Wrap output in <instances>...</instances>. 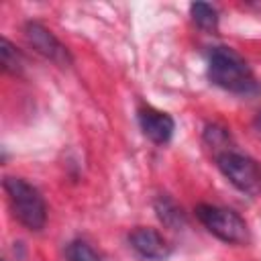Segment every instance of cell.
<instances>
[{"label":"cell","instance_id":"6","mask_svg":"<svg viewBox=\"0 0 261 261\" xmlns=\"http://www.w3.org/2000/svg\"><path fill=\"white\" fill-rule=\"evenodd\" d=\"M128 243L133 247V251L149 261H161L167 259L171 253V245L167 243V239L155 230V228H147V226H139L128 234Z\"/></svg>","mask_w":261,"mask_h":261},{"label":"cell","instance_id":"8","mask_svg":"<svg viewBox=\"0 0 261 261\" xmlns=\"http://www.w3.org/2000/svg\"><path fill=\"white\" fill-rule=\"evenodd\" d=\"M190 14H192V20L202 29V31H208V33H214L218 29V12L214 6L206 4V2H194L190 6Z\"/></svg>","mask_w":261,"mask_h":261},{"label":"cell","instance_id":"3","mask_svg":"<svg viewBox=\"0 0 261 261\" xmlns=\"http://www.w3.org/2000/svg\"><path fill=\"white\" fill-rule=\"evenodd\" d=\"M196 216L204 224V228L216 239L230 245H247L251 234L247 222L230 208L214 206V204H198Z\"/></svg>","mask_w":261,"mask_h":261},{"label":"cell","instance_id":"7","mask_svg":"<svg viewBox=\"0 0 261 261\" xmlns=\"http://www.w3.org/2000/svg\"><path fill=\"white\" fill-rule=\"evenodd\" d=\"M139 124L147 139H151L157 145L167 143L173 137L175 122L167 112L155 110V108H143L139 110Z\"/></svg>","mask_w":261,"mask_h":261},{"label":"cell","instance_id":"11","mask_svg":"<svg viewBox=\"0 0 261 261\" xmlns=\"http://www.w3.org/2000/svg\"><path fill=\"white\" fill-rule=\"evenodd\" d=\"M65 257L67 261H100L96 251L84 241H71L65 249Z\"/></svg>","mask_w":261,"mask_h":261},{"label":"cell","instance_id":"5","mask_svg":"<svg viewBox=\"0 0 261 261\" xmlns=\"http://www.w3.org/2000/svg\"><path fill=\"white\" fill-rule=\"evenodd\" d=\"M24 39L45 59H49V61H53V63H57L61 67H65V65L71 63V55H69L67 47L47 27H43L41 22L29 20L24 24Z\"/></svg>","mask_w":261,"mask_h":261},{"label":"cell","instance_id":"10","mask_svg":"<svg viewBox=\"0 0 261 261\" xmlns=\"http://www.w3.org/2000/svg\"><path fill=\"white\" fill-rule=\"evenodd\" d=\"M0 55H2L0 59H2L4 71H8V73H18V71H20L22 59H20L18 51L12 47V43H10L8 39H2V41H0Z\"/></svg>","mask_w":261,"mask_h":261},{"label":"cell","instance_id":"9","mask_svg":"<svg viewBox=\"0 0 261 261\" xmlns=\"http://www.w3.org/2000/svg\"><path fill=\"white\" fill-rule=\"evenodd\" d=\"M155 210H157V216L161 218L163 224H167V226H179V224H184L181 208H177L175 202L169 200L167 196H161L155 202Z\"/></svg>","mask_w":261,"mask_h":261},{"label":"cell","instance_id":"4","mask_svg":"<svg viewBox=\"0 0 261 261\" xmlns=\"http://www.w3.org/2000/svg\"><path fill=\"white\" fill-rule=\"evenodd\" d=\"M216 165L220 173L237 190L247 192V194H255L261 190V169L251 157L239 151H232V149H222L216 155Z\"/></svg>","mask_w":261,"mask_h":261},{"label":"cell","instance_id":"1","mask_svg":"<svg viewBox=\"0 0 261 261\" xmlns=\"http://www.w3.org/2000/svg\"><path fill=\"white\" fill-rule=\"evenodd\" d=\"M208 77L214 86L232 94H253L259 90L249 63L230 47H214L208 53Z\"/></svg>","mask_w":261,"mask_h":261},{"label":"cell","instance_id":"12","mask_svg":"<svg viewBox=\"0 0 261 261\" xmlns=\"http://www.w3.org/2000/svg\"><path fill=\"white\" fill-rule=\"evenodd\" d=\"M257 126H259V130H261V112H259V116H257Z\"/></svg>","mask_w":261,"mask_h":261},{"label":"cell","instance_id":"2","mask_svg":"<svg viewBox=\"0 0 261 261\" xmlns=\"http://www.w3.org/2000/svg\"><path fill=\"white\" fill-rule=\"evenodd\" d=\"M4 192L8 196L14 218L29 230H41L47 222V206L41 192L22 177H4Z\"/></svg>","mask_w":261,"mask_h":261}]
</instances>
